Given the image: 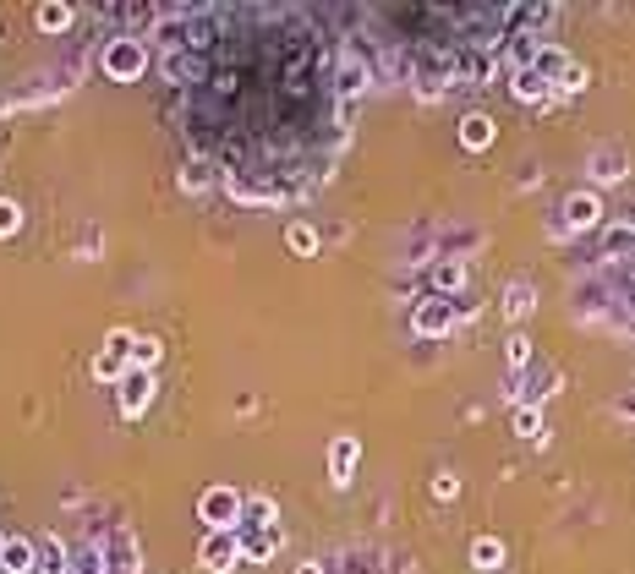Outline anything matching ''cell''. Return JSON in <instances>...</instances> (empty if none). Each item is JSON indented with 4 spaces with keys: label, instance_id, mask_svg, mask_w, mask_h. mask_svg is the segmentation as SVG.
Here are the masks:
<instances>
[{
    "label": "cell",
    "instance_id": "6da1fadb",
    "mask_svg": "<svg viewBox=\"0 0 635 574\" xmlns=\"http://www.w3.org/2000/svg\"><path fill=\"white\" fill-rule=\"evenodd\" d=\"M241 514H247V498L236 487H209L198 498V520L209 531H241Z\"/></svg>",
    "mask_w": 635,
    "mask_h": 574
},
{
    "label": "cell",
    "instance_id": "7a4b0ae2",
    "mask_svg": "<svg viewBox=\"0 0 635 574\" xmlns=\"http://www.w3.org/2000/svg\"><path fill=\"white\" fill-rule=\"evenodd\" d=\"M143 66H148V44L137 39V33H121V39L105 44V77L137 82V77H143Z\"/></svg>",
    "mask_w": 635,
    "mask_h": 574
},
{
    "label": "cell",
    "instance_id": "3957f363",
    "mask_svg": "<svg viewBox=\"0 0 635 574\" xmlns=\"http://www.w3.org/2000/svg\"><path fill=\"white\" fill-rule=\"evenodd\" d=\"M126 372H132V334H126V328H115L105 345H99V356H94V378L99 383H121Z\"/></svg>",
    "mask_w": 635,
    "mask_h": 574
},
{
    "label": "cell",
    "instance_id": "277c9868",
    "mask_svg": "<svg viewBox=\"0 0 635 574\" xmlns=\"http://www.w3.org/2000/svg\"><path fill=\"white\" fill-rule=\"evenodd\" d=\"M411 328H417L422 339H444L449 328H455V301H449V296L417 301V312H411Z\"/></svg>",
    "mask_w": 635,
    "mask_h": 574
},
{
    "label": "cell",
    "instance_id": "5b68a950",
    "mask_svg": "<svg viewBox=\"0 0 635 574\" xmlns=\"http://www.w3.org/2000/svg\"><path fill=\"white\" fill-rule=\"evenodd\" d=\"M198 558H203V569H209V574L236 569L241 564V536L236 531H209V536H203V547H198Z\"/></svg>",
    "mask_w": 635,
    "mask_h": 574
},
{
    "label": "cell",
    "instance_id": "8992f818",
    "mask_svg": "<svg viewBox=\"0 0 635 574\" xmlns=\"http://www.w3.org/2000/svg\"><path fill=\"white\" fill-rule=\"evenodd\" d=\"M0 569L6 574H39V542H28V536H6V547H0Z\"/></svg>",
    "mask_w": 635,
    "mask_h": 574
},
{
    "label": "cell",
    "instance_id": "52a82bcc",
    "mask_svg": "<svg viewBox=\"0 0 635 574\" xmlns=\"http://www.w3.org/2000/svg\"><path fill=\"white\" fill-rule=\"evenodd\" d=\"M148 400H154V372L132 367L121 378V410H126V416H137V410H148Z\"/></svg>",
    "mask_w": 635,
    "mask_h": 574
},
{
    "label": "cell",
    "instance_id": "ba28073f",
    "mask_svg": "<svg viewBox=\"0 0 635 574\" xmlns=\"http://www.w3.org/2000/svg\"><path fill=\"white\" fill-rule=\"evenodd\" d=\"M356 460H362V443H356V438H334V449H329V476H334V487L351 482Z\"/></svg>",
    "mask_w": 635,
    "mask_h": 574
},
{
    "label": "cell",
    "instance_id": "9c48e42d",
    "mask_svg": "<svg viewBox=\"0 0 635 574\" xmlns=\"http://www.w3.org/2000/svg\"><path fill=\"white\" fill-rule=\"evenodd\" d=\"M597 214H603V203H597V192H575L570 203H564V230H592Z\"/></svg>",
    "mask_w": 635,
    "mask_h": 574
},
{
    "label": "cell",
    "instance_id": "30bf717a",
    "mask_svg": "<svg viewBox=\"0 0 635 574\" xmlns=\"http://www.w3.org/2000/svg\"><path fill=\"white\" fill-rule=\"evenodd\" d=\"M510 88H515V99H521V104H537V99H548V93H553V82L542 77L537 66H515V82H510Z\"/></svg>",
    "mask_w": 635,
    "mask_h": 574
},
{
    "label": "cell",
    "instance_id": "8fae6325",
    "mask_svg": "<svg viewBox=\"0 0 635 574\" xmlns=\"http://www.w3.org/2000/svg\"><path fill=\"white\" fill-rule=\"evenodd\" d=\"M460 143L471 148V154H482V148L493 143V115H482V110H471L466 121H460Z\"/></svg>",
    "mask_w": 635,
    "mask_h": 574
},
{
    "label": "cell",
    "instance_id": "7c38bea8",
    "mask_svg": "<svg viewBox=\"0 0 635 574\" xmlns=\"http://www.w3.org/2000/svg\"><path fill=\"white\" fill-rule=\"evenodd\" d=\"M241 558H274V547H280V531H274V525H263V531H247V525H241Z\"/></svg>",
    "mask_w": 635,
    "mask_h": 574
},
{
    "label": "cell",
    "instance_id": "4fadbf2b",
    "mask_svg": "<svg viewBox=\"0 0 635 574\" xmlns=\"http://www.w3.org/2000/svg\"><path fill=\"white\" fill-rule=\"evenodd\" d=\"M39 574H72V553H66V542H61V536L39 542Z\"/></svg>",
    "mask_w": 635,
    "mask_h": 574
},
{
    "label": "cell",
    "instance_id": "5bb4252c",
    "mask_svg": "<svg viewBox=\"0 0 635 574\" xmlns=\"http://www.w3.org/2000/svg\"><path fill=\"white\" fill-rule=\"evenodd\" d=\"M39 28L44 33H66V28H72V6H66V0H44V6H39Z\"/></svg>",
    "mask_w": 635,
    "mask_h": 574
},
{
    "label": "cell",
    "instance_id": "9a60e30c",
    "mask_svg": "<svg viewBox=\"0 0 635 574\" xmlns=\"http://www.w3.org/2000/svg\"><path fill=\"white\" fill-rule=\"evenodd\" d=\"M471 564H477V569H499L504 564V542H499V536H477V542H471Z\"/></svg>",
    "mask_w": 635,
    "mask_h": 574
},
{
    "label": "cell",
    "instance_id": "2e32d148",
    "mask_svg": "<svg viewBox=\"0 0 635 574\" xmlns=\"http://www.w3.org/2000/svg\"><path fill=\"white\" fill-rule=\"evenodd\" d=\"M159 356H165V345H159V339H132V367H143V372H154L159 367Z\"/></svg>",
    "mask_w": 635,
    "mask_h": 574
},
{
    "label": "cell",
    "instance_id": "e0dca14e",
    "mask_svg": "<svg viewBox=\"0 0 635 574\" xmlns=\"http://www.w3.org/2000/svg\"><path fill=\"white\" fill-rule=\"evenodd\" d=\"M285 241H291V252H296V257H313V252H318V230H313V225H302V219H296V225L285 230Z\"/></svg>",
    "mask_w": 635,
    "mask_h": 574
},
{
    "label": "cell",
    "instance_id": "ac0fdd59",
    "mask_svg": "<svg viewBox=\"0 0 635 574\" xmlns=\"http://www.w3.org/2000/svg\"><path fill=\"white\" fill-rule=\"evenodd\" d=\"M72 574H105V553H99L94 542L77 547V553H72Z\"/></svg>",
    "mask_w": 635,
    "mask_h": 574
},
{
    "label": "cell",
    "instance_id": "d6986e66",
    "mask_svg": "<svg viewBox=\"0 0 635 574\" xmlns=\"http://www.w3.org/2000/svg\"><path fill=\"white\" fill-rule=\"evenodd\" d=\"M433 285H438V296H444V290H460V285H466V268H460V263H438L433 268Z\"/></svg>",
    "mask_w": 635,
    "mask_h": 574
},
{
    "label": "cell",
    "instance_id": "ffe728a7",
    "mask_svg": "<svg viewBox=\"0 0 635 574\" xmlns=\"http://www.w3.org/2000/svg\"><path fill=\"white\" fill-rule=\"evenodd\" d=\"M515 432H521V438H542V410L521 405V410H515Z\"/></svg>",
    "mask_w": 635,
    "mask_h": 574
},
{
    "label": "cell",
    "instance_id": "44dd1931",
    "mask_svg": "<svg viewBox=\"0 0 635 574\" xmlns=\"http://www.w3.org/2000/svg\"><path fill=\"white\" fill-rule=\"evenodd\" d=\"M17 230H22V208L11 197H0V236H17Z\"/></svg>",
    "mask_w": 635,
    "mask_h": 574
},
{
    "label": "cell",
    "instance_id": "7402d4cb",
    "mask_svg": "<svg viewBox=\"0 0 635 574\" xmlns=\"http://www.w3.org/2000/svg\"><path fill=\"white\" fill-rule=\"evenodd\" d=\"M597 181H619V175H625V159H619V154H597Z\"/></svg>",
    "mask_w": 635,
    "mask_h": 574
},
{
    "label": "cell",
    "instance_id": "603a6c76",
    "mask_svg": "<svg viewBox=\"0 0 635 574\" xmlns=\"http://www.w3.org/2000/svg\"><path fill=\"white\" fill-rule=\"evenodd\" d=\"M504 356H510V367H515V372H521L526 361H531V339H526V334H510V350H504Z\"/></svg>",
    "mask_w": 635,
    "mask_h": 574
},
{
    "label": "cell",
    "instance_id": "cb8c5ba5",
    "mask_svg": "<svg viewBox=\"0 0 635 574\" xmlns=\"http://www.w3.org/2000/svg\"><path fill=\"white\" fill-rule=\"evenodd\" d=\"M504 312H510V318H526V312H531V290H526V285H515V290H510V301H504Z\"/></svg>",
    "mask_w": 635,
    "mask_h": 574
},
{
    "label": "cell",
    "instance_id": "d4e9b609",
    "mask_svg": "<svg viewBox=\"0 0 635 574\" xmlns=\"http://www.w3.org/2000/svg\"><path fill=\"white\" fill-rule=\"evenodd\" d=\"M181 186H187V192H203V186H209V164H187V170H181Z\"/></svg>",
    "mask_w": 635,
    "mask_h": 574
},
{
    "label": "cell",
    "instance_id": "484cf974",
    "mask_svg": "<svg viewBox=\"0 0 635 574\" xmlns=\"http://www.w3.org/2000/svg\"><path fill=\"white\" fill-rule=\"evenodd\" d=\"M581 88H586V72H581V66L570 61V72L559 77V88H553V93H581Z\"/></svg>",
    "mask_w": 635,
    "mask_h": 574
},
{
    "label": "cell",
    "instance_id": "4316f807",
    "mask_svg": "<svg viewBox=\"0 0 635 574\" xmlns=\"http://www.w3.org/2000/svg\"><path fill=\"white\" fill-rule=\"evenodd\" d=\"M455 492H460L455 476H433V498H455Z\"/></svg>",
    "mask_w": 635,
    "mask_h": 574
},
{
    "label": "cell",
    "instance_id": "83f0119b",
    "mask_svg": "<svg viewBox=\"0 0 635 574\" xmlns=\"http://www.w3.org/2000/svg\"><path fill=\"white\" fill-rule=\"evenodd\" d=\"M296 574H323V564H302V569H296Z\"/></svg>",
    "mask_w": 635,
    "mask_h": 574
},
{
    "label": "cell",
    "instance_id": "f1b7e54d",
    "mask_svg": "<svg viewBox=\"0 0 635 574\" xmlns=\"http://www.w3.org/2000/svg\"><path fill=\"white\" fill-rule=\"evenodd\" d=\"M0 547H6V536H0Z\"/></svg>",
    "mask_w": 635,
    "mask_h": 574
},
{
    "label": "cell",
    "instance_id": "f546056e",
    "mask_svg": "<svg viewBox=\"0 0 635 574\" xmlns=\"http://www.w3.org/2000/svg\"><path fill=\"white\" fill-rule=\"evenodd\" d=\"M0 574H6V569H0Z\"/></svg>",
    "mask_w": 635,
    "mask_h": 574
}]
</instances>
